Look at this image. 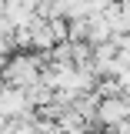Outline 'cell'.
I'll list each match as a JSON object with an SVG mask.
<instances>
[{"label":"cell","instance_id":"6da1fadb","mask_svg":"<svg viewBox=\"0 0 130 134\" xmlns=\"http://www.w3.org/2000/svg\"><path fill=\"white\" fill-rule=\"evenodd\" d=\"M50 64L47 54L40 50H20V54H10V60L3 67V84H14V87H30L44 77V67Z\"/></svg>","mask_w":130,"mask_h":134},{"label":"cell","instance_id":"7a4b0ae2","mask_svg":"<svg viewBox=\"0 0 130 134\" xmlns=\"http://www.w3.org/2000/svg\"><path fill=\"white\" fill-rule=\"evenodd\" d=\"M130 117V107H127V97L123 94H114V97H100L97 104V124L100 127H110L114 131L120 121Z\"/></svg>","mask_w":130,"mask_h":134},{"label":"cell","instance_id":"3957f363","mask_svg":"<svg viewBox=\"0 0 130 134\" xmlns=\"http://www.w3.org/2000/svg\"><path fill=\"white\" fill-rule=\"evenodd\" d=\"M90 37V14L70 17V40H87Z\"/></svg>","mask_w":130,"mask_h":134},{"label":"cell","instance_id":"277c9868","mask_svg":"<svg viewBox=\"0 0 130 134\" xmlns=\"http://www.w3.org/2000/svg\"><path fill=\"white\" fill-rule=\"evenodd\" d=\"M10 54H14V50H3V47H0V70L7 67V60H10Z\"/></svg>","mask_w":130,"mask_h":134}]
</instances>
